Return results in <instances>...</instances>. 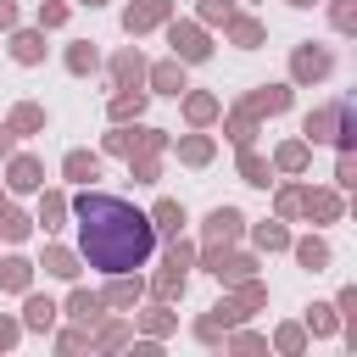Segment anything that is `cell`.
Instances as JSON below:
<instances>
[{
	"label": "cell",
	"mask_w": 357,
	"mask_h": 357,
	"mask_svg": "<svg viewBox=\"0 0 357 357\" xmlns=\"http://www.w3.org/2000/svg\"><path fill=\"white\" fill-rule=\"evenodd\" d=\"M67 67H73V73H89V67H95V50H89V45H73V50H67Z\"/></svg>",
	"instance_id": "f546056e"
},
{
	"label": "cell",
	"mask_w": 357,
	"mask_h": 357,
	"mask_svg": "<svg viewBox=\"0 0 357 357\" xmlns=\"http://www.w3.org/2000/svg\"><path fill=\"white\" fill-rule=\"evenodd\" d=\"M335 178H340V184H357V162H351V151H340V167H335Z\"/></svg>",
	"instance_id": "74e56055"
},
{
	"label": "cell",
	"mask_w": 357,
	"mask_h": 357,
	"mask_svg": "<svg viewBox=\"0 0 357 357\" xmlns=\"http://www.w3.org/2000/svg\"><path fill=\"white\" fill-rule=\"evenodd\" d=\"M257 245H268V251H279V245H290V234H284L279 223H257Z\"/></svg>",
	"instance_id": "4316f807"
},
{
	"label": "cell",
	"mask_w": 357,
	"mask_h": 357,
	"mask_svg": "<svg viewBox=\"0 0 357 357\" xmlns=\"http://www.w3.org/2000/svg\"><path fill=\"white\" fill-rule=\"evenodd\" d=\"M229 39L251 50V45H262V22H257V17H234V11H229Z\"/></svg>",
	"instance_id": "ba28073f"
},
{
	"label": "cell",
	"mask_w": 357,
	"mask_h": 357,
	"mask_svg": "<svg viewBox=\"0 0 357 357\" xmlns=\"http://www.w3.org/2000/svg\"><path fill=\"white\" fill-rule=\"evenodd\" d=\"M279 346L284 351H301V329H279Z\"/></svg>",
	"instance_id": "ab89813d"
},
{
	"label": "cell",
	"mask_w": 357,
	"mask_h": 357,
	"mask_svg": "<svg viewBox=\"0 0 357 357\" xmlns=\"http://www.w3.org/2000/svg\"><path fill=\"white\" fill-rule=\"evenodd\" d=\"M301 206H307V218H324V223L340 212V201H335L329 190H307V195H301Z\"/></svg>",
	"instance_id": "30bf717a"
},
{
	"label": "cell",
	"mask_w": 357,
	"mask_h": 357,
	"mask_svg": "<svg viewBox=\"0 0 357 357\" xmlns=\"http://www.w3.org/2000/svg\"><path fill=\"white\" fill-rule=\"evenodd\" d=\"M178 290H184V273H178V268L167 262V273L156 279V296H178Z\"/></svg>",
	"instance_id": "1f68e13d"
},
{
	"label": "cell",
	"mask_w": 357,
	"mask_h": 357,
	"mask_svg": "<svg viewBox=\"0 0 357 357\" xmlns=\"http://www.w3.org/2000/svg\"><path fill=\"white\" fill-rule=\"evenodd\" d=\"M56 324V307L45 296H28V329H50Z\"/></svg>",
	"instance_id": "44dd1931"
},
{
	"label": "cell",
	"mask_w": 357,
	"mask_h": 357,
	"mask_svg": "<svg viewBox=\"0 0 357 357\" xmlns=\"http://www.w3.org/2000/svg\"><path fill=\"white\" fill-rule=\"evenodd\" d=\"M279 167H284V173H301V167H307V145H284V151H279Z\"/></svg>",
	"instance_id": "f1b7e54d"
},
{
	"label": "cell",
	"mask_w": 357,
	"mask_h": 357,
	"mask_svg": "<svg viewBox=\"0 0 357 357\" xmlns=\"http://www.w3.org/2000/svg\"><path fill=\"white\" fill-rule=\"evenodd\" d=\"M134 296H139V279L128 284L123 273H112V290H106V301H112V307H134Z\"/></svg>",
	"instance_id": "ffe728a7"
},
{
	"label": "cell",
	"mask_w": 357,
	"mask_h": 357,
	"mask_svg": "<svg viewBox=\"0 0 357 357\" xmlns=\"http://www.w3.org/2000/svg\"><path fill=\"white\" fill-rule=\"evenodd\" d=\"M11 340H17V324H6V318H0V346H11Z\"/></svg>",
	"instance_id": "b9f144b4"
},
{
	"label": "cell",
	"mask_w": 357,
	"mask_h": 357,
	"mask_svg": "<svg viewBox=\"0 0 357 357\" xmlns=\"http://www.w3.org/2000/svg\"><path fill=\"white\" fill-rule=\"evenodd\" d=\"M61 218H67V201H61V195H45V206H39V223H45V229H56Z\"/></svg>",
	"instance_id": "484cf974"
},
{
	"label": "cell",
	"mask_w": 357,
	"mask_h": 357,
	"mask_svg": "<svg viewBox=\"0 0 357 357\" xmlns=\"http://www.w3.org/2000/svg\"><path fill=\"white\" fill-rule=\"evenodd\" d=\"M290 6H312V0H290Z\"/></svg>",
	"instance_id": "ee69618b"
},
{
	"label": "cell",
	"mask_w": 357,
	"mask_h": 357,
	"mask_svg": "<svg viewBox=\"0 0 357 357\" xmlns=\"http://www.w3.org/2000/svg\"><path fill=\"white\" fill-rule=\"evenodd\" d=\"M33 128H45V112L39 106H17L11 112V134H33Z\"/></svg>",
	"instance_id": "ac0fdd59"
},
{
	"label": "cell",
	"mask_w": 357,
	"mask_h": 357,
	"mask_svg": "<svg viewBox=\"0 0 357 357\" xmlns=\"http://www.w3.org/2000/svg\"><path fill=\"white\" fill-rule=\"evenodd\" d=\"M290 73H296L301 84H307V78H324V73H329V50H312V45H307V50H296Z\"/></svg>",
	"instance_id": "5b68a950"
},
{
	"label": "cell",
	"mask_w": 357,
	"mask_h": 357,
	"mask_svg": "<svg viewBox=\"0 0 357 357\" xmlns=\"http://www.w3.org/2000/svg\"><path fill=\"white\" fill-rule=\"evenodd\" d=\"M229 11H234L229 0H201V17H206V22H229Z\"/></svg>",
	"instance_id": "d6a6232c"
},
{
	"label": "cell",
	"mask_w": 357,
	"mask_h": 357,
	"mask_svg": "<svg viewBox=\"0 0 357 357\" xmlns=\"http://www.w3.org/2000/svg\"><path fill=\"white\" fill-rule=\"evenodd\" d=\"M11 190H39V162L33 156H17L11 162Z\"/></svg>",
	"instance_id": "4fadbf2b"
},
{
	"label": "cell",
	"mask_w": 357,
	"mask_h": 357,
	"mask_svg": "<svg viewBox=\"0 0 357 357\" xmlns=\"http://www.w3.org/2000/svg\"><path fill=\"white\" fill-rule=\"evenodd\" d=\"M162 17H167V0H134V6L123 11V28H128V33H145V28H156Z\"/></svg>",
	"instance_id": "277c9868"
},
{
	"label": "cell",
	"mask_w": 357,
	"mask_h": 357,
	"mask_svg": "<svg viewBox=\"0 0 357 357\" xmlns=\"http://www.w3.org/2000/svg\"><path fill=\"white\" fill-rule=\"evenodd\" d=\"M307 139H340L346 151H351V106L346 100H335V106H324V112H307V128H301Z\"/></svg>",
	"instance_id": "7a4b0ae2"
},
{
	"label": "cell",
	"mask_w": 357,
	"mask_h": 357,
	"mask_svg": "<svg viewBox=\"0 0 357 357\" xmlns=\"http://www.w3.org/2000/svg\"><path fill=\"white\" fill-rule=\"evenodd\" d=\"M95 173H100V162H95L89 151H73V156H67V178H78V184H89Z\"/></svg>",
	"instance_id": "2e32d148"
},
{
	"label": "cell",
	"mask_w": 357,
	"mask_h": 357,
	"mask_svg": "<svg viewBox=\"0 0 357 357\" xmlns=\"http://www.w3.org/2000/svg\"><path fill=\"white\" fill-rule=\"evenodd\" d=\"M139 112H145V95H139V89H134V84H123V95H117V100H112V117H117V123H123V117H139Z\"/></svg>",
	"instance_id": "7c38bea8"
},
{
	"label": "cell",
	"mask_w": 357,
	"mask_h": 357,
	"mask_svg": "<svg viewBox=\"0 0 357 357\" xmlns=\"http://www.w3.org/2000/svg\"><path fill=\"white\" fill-rule=\"evenodd\" d=\"M167 262H173V268H190V245H178V234H173V251H167Z\"/></svg>",
	"instance_id": "f35d334b"
},
{
	"label": "cell",
	"mask_w": 357,
	"mask_h": 357,
	"mask_svg": "<svg viewBox=\"0 0 357 357\" xmlns=\"http://www.w3.org/2000/svg\"><path fill=\"white\" fill-rule=\"evenodd\" d=\"M296 257H301V268H312V273H318V268L329 262V245H324V240H301V245H296Z\"/></svg>",
	"instance_id": "d6986e66"
},
{
	"label": "cell",
	"mask_w": 357,
	"mask_h": 357,
	"mask_svg": "<svg viewBox=\"0 0 357 357\" xmlns=\"http://www.w3.org/2000/svg\"><path fill=\"white\" fill-rule=\"evenodd\" d=\"M11 50H17V61H39L45 56V33H17Z\"/></svg>",
	"instance_id": "e0dca14e"
},
{
	"label": "cell",
	"mask_w": 357,
	"mask_h": 357,
	"mask_svg": "<svg viewBox=\"0 0 357 357\" xmlns=\"http://www.w3.org/2000/svg\"><path fill=\"white\" fill-rule=\"evenodd\" d=\"M178 151H184V162H206V156H212V139H201V134H195V139H184Z\"/></svg>",
	"instance_id": "4dcf8cb0"
},
{
	"label": "cell",
	"mask_w": 357,
	"mask_h": 357,
	"mask_svg": "<svg viewBox=\"0 0 357 357\" xmlns=\"http://www.w3.org/2000/svg\"><path fill=\"white\" fill-rule=\"evenodd\" d=\"M112 73H117V84H139V73H145V61H139V50H123V56L112 61Z\"/></svg>",
	"instance_id": "9a60e30c"
},
{
	"label": "cell",
	"mask_w": 357,
	"mask_h": 357,
	"mask_svg": "<svg viewBox=\"0 0 357 357\" xmlns=\"http://www.w3.org/2000/svg\"><path fill=\"white\" fill-rule=\"evenodd\" d=\"M184 112H190V123H212V117H218V100H212V95H190Z\"/></svg>",
	"instance_id": "7402d4cb"
},
{
	"label": "cell",
	"mask_w": 357,
	"mask_h": 357,
	"mask_svg": "<svg viewBox=\"0 0 357 357\" xmlns=\"http://www.w3.org/2000/svg\"><path fill=\"white\" fill-rule=\"evenodd\" d=\"M151 84H156L162 95H178V89H184V67H178V61H162V67L151 73Z\"/></svg>",
	"instance_id": "8fae6325"
},
{
	"label": "cell",
	"mask_w": 357,
	"mask_h": 357,
	"mask_svg": "<svg viewBox=\"0 0 357 357\" xmlns=\"http://www.w3.org/2000/svg\"><path fill=\"white\" fill-rule=\"evenodd\" d=\"M45 268H50L56 279H73V273H78V268H73V251H61V245H56V251H45Z\"/></svg>",
	"instance_id": "d4e9b609"
},
{
	"label": "cell",
	"mask_w": 357,
	"mask_h": 357,
	"mask_svg": "<svg viewBox=\"0 0 357 357\" xmlns=\"http://www.w3.org/2000/svg\"><path fill=\"white\" fill-rule=\"evenodd\" d=\"M11 151V123H0V156Z\"/></svg>",
	"instance_id": "7bdbcfd3"
},
{
	"label": "cell",
	"mask_w": 357,
	"mask_h": 357,
	"mask_svg": "<svg viewBox=\"0 0 357 357\" xmlns=\"http://www.w3.org/2000/svg\"><path fill=\"white\" fill-rule=\"evenodd\" d=\"M78 212V251L89 268L100 273H134L145 268V257L156 251V229L145 212H134L123 195H106V190H84L73 201Z\"/></svg>",
	"instance_id": "6da1fadb"
},
{
	"label": "cell",
	"mask_w": 357,
	"mask_h": 357,
	"mask_svg": "<svg viewBox=\"0 0 357 357\" xmlns=\"http://www.w3.org/2000/svg\"><path fill=\"white\" fill-rule=\"evenodd\" d=\"M28 273H33V268H28L22 257H6V262H0V284H6V290H28Z\"/></svg>",
	"instance_id": "5bb4252c"
},
{
	"label": "cell",
	"mask_w": 357,
	"mask_h": 357,
	"mask_svg": "<svg viewBox=\"0 0 357 357\" xmlns=\"http://www.w3.org/2000/svg\"><path fill=\"white\" fill-rule=\"evenodd\" d=\"M0 234H6V240H22V234H28V218H22V212H6V206H0Z\"/></svg>",
	"instance_id": "83f0119b"
},
{
	"label": "cell",
	"mask_w": 357,
	"mask_h": 357,
	"mask_svg": "<svg viewBox=\"0 0 357 357\" xmlns=\"http://www.w3.org/2000/svg\"><path fill=\"white\" fill-rule=\"evenodd\" d=\"M151 229H162V234H178V229H184V206H178V201H156V212H151Z\"/></svg>",
	"instance_id": "9c48e42d"
},
{
	"label": "cell",
	"mask_w": 357,
	"mask_h": 357,
	"mask_svg": "<svg viewBox=\"0 0 357 357\" xmlns=\"http://www.w3.org/2000/svg\"><path fill=\"white\" fill-rule=\"evenodd\" d=\"M307 324L312 329H335V307H307Z\"/></svg>",
	"instance_id": "836d02e7"
},
{
	"label": "cell",
	"mask_w": 357,
	"mask_h": 357,
	"mask_svg": "<svg viewBox=\"0 0 357 357\" xmlns=\"http://www.w3.org/2000/svg\"><path fill=\"white\" fill-rule=\"evenodd\" d=\"M11 22H17V6H11V0H0V28H11Z\"/></svg>",
	"instance_id": "60d3db41"
},
{
	"label": "cell",
	"mask_w": 357,
	"mask_h": 357,
	"mask_svg": "<svg viewBox=\"0 0 357 357\" xmlns=\"http://www.w3.org/2000/svg\"><path fill=\"white\" fill-rule=\"evenodd\" d=\"M39 22H45V28H56V22H67V6H56V0H50V6H39Z\"/></svg>",
	"instance_id": "d590c367"
},
{
	"label": "cell",
	"mask_w": 357,
	"mask_h": 357,
	"mask_svg": "<svg viewBox=\"0 0 357 357\" xmlns=\"http://www.w3.org/2000/svg\"><path fill=\"white\" fill-rule=\"evenodd\" d=\"M284 106H290V89H284V84H262V89L245 100V112H284Z\"/></svg>",
	"instance_id": "52a82bcc"
},
{
	"label": "cell",
	"mask_w": 357,
	"mask_h": 357,
	"mask_svg": "<svg viewBox=\"0 0 357 357\" xmlns=\"http://www.w3.org/2000/svg\"><path fill=\"white\" fill-rule=\"evenodd\" d=\"M167 45H173L178 61H206V56H212V45H206V33H201L195 22H173V28H167Z\"/></svg>",
	"instance_id": "3957f363"
},
{
	"label": "cell",
	"mask_w": 357,
	"mask_h": 357,
	"mask_svg": "<svg viewBox=\"0 0 357 357\" xmlns=\"http://www.w3.org/2000/svg\"><path fill=\"white\" fill-rule=\"evenodd\" d=\"M84 6H100V0H84Z\"/></svg>",
	"instance_id": "f6af8a7d"
},
{
	"label": "cell",
	"mask_w": 357,
	"mask_h": 357,
	"mask_svg": "<svg viewBox=\"0 0 357 357\" xmlns=\"http://www.w3.org/2000/svg\"><path fill=\"white\" fill-rule=\"evenodd\" d=\"M240 178H245V184H268V162L251 156V151H240Z\"/></svg>",
	"instance_id": "603a6c76"
},
{
	"label": "cell",
	"mask_w": 357,
	"mask_h": 357,
	"mask_svg": "<svg viewBox=\"0 0 357 357\" xmlns=\"http://www.w3.org/2000/svg\"><path fill=\"white\" fill-rule=\"evenodd\" d=\"M240 234V212L234 206H218L212 218H206V245H218V240H234Z\"/></svg>",
	"instance_id": "8992f818"
},
{
	"label": "cell",
	"mask_w": 357,
	"mask_h": 357,
	"mask_svg": "<svg viewBox=\"0 0 357 357\" xmlns=\"http://www.w3.org/2000/svg\"><path fill=\"white\" fill-rule=\"evenodd\" d=\"M335 28H340V33H351V28H357V11H351V0H340V6H335Z\"/></svg>",
	"instance_id": "e575fe53"
},
{
	"label": "cell",
	"mask_w": 357,
	"mask_h": 357,
	"mask_svg": "<svg viewBox=\"0 0 357 357\" xmlns=\"http://www.w3.org/2000/svg\"><path fill=\"white\" fill-rule=\"evenodd\" d=\"M67 312H73V318H84V324H89V318H95V312H100V296H89V290H73V301H67Z\"/></svg>",
	"instance_id": "cb8c5ba5"
},
{
	"label": "cell",
	"mask_w": 357,
	"mask_h": 357,
	"mask_svg": "<svg viewBox=\"0 0 357 357\" xmlns=\"http://www.w3.org/2000/svg\"><path fill=\"white\" fill-rule=\"evenodd\" d=\"M229 128H234V134H229V139H234V145H245V139H251V112H240V117H234V123H229Z\"/></svg>",
	"instance_id": "8d00e7d4"
}]
</instances>
